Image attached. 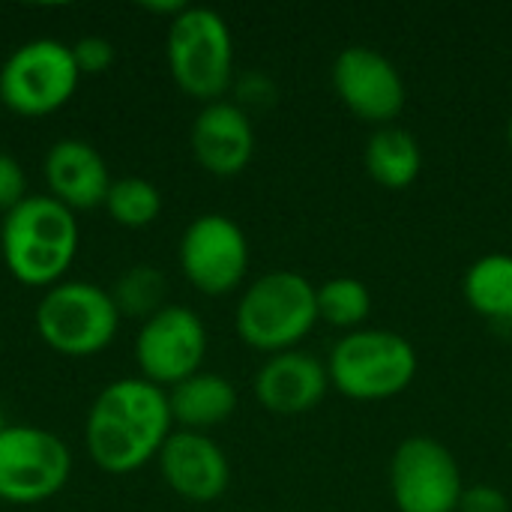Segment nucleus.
I'll return each mask as SVG.
<instances>
[{"label":"nucleus","mask_w":512,"mask_h":512,"mask_svg":"<svg viewBox=\"0 0 512 512\" xmlns=\"http://www.w3.org/2000/svg\"><path fill=\"white\" fill-rule=\"evenodd\" d=\"M171 432L168 390L144 378H120L93 399L84 423V447L96 468L120 477L153 462Z\"/></svg>","instance_id":"obj_1"},{"label":"nucleus","mask_w":512,"mask_h":512,"mask_svg":"<svg viewBox=\"0 0 512 512\" xmlns=\"http://www.w3.org/2000/svg\"><path fill=\"white\" fill-rule=\"evenodd\" d=\"M81 231L69 207L51 195H27L3 216L0 255L9 276L27 288H54L78 255Z\"/></svg>","instance_id":"obj_2"},{"label":"nucleus","mask_w":512,"mask_h":512,"mask_svg":"<svg viewBox=\"0 0 512 512\" xmlns=\"http://www.w3.org/2000/svg\"><path fill=\"white\" fill-rule=\"evenodd\" d=\"M318 321V285L297 270H270L252 279L234 312L240 342L267 357L300 348Z\"/></svg>","instance_id":"obj_3"},{"label":"nucleus","mask_w":512,"mask_h":512,"mask_svg":"<svg viewBox=\"0 0 512 512\" xmlns=\"http://www.w3.org/2000/svg\"><path fill=\"white\" fill-rule=\"evenodd\" d=\"M420 372L417 348L408 336L384 327L345 333L327 357L330 387L354 402H384L405 393Z\"/></svg>","instance_id":"obj_4"},{"label":"nucleus","mask_w":512,"mask_h":512,"mask_svg":"<svg viewBox=\"0 0 512 512\" xmlns=\"http://www.w3.org/2000/svg\"><path fill=\"white\" fill-rule=\"evenodd\" d=\"M165 57L174 84L210 105L234 87V36L228 21L207 6H186L168 21Z\"/></svg>","instance_id":"obj_5"},{"label":"nucleus","mask_w":512,"mask_h":512,"mask_svg":"<svg viewBox=\"0 0 512 512\" xmlns=\"http://www.w3.org/2000/svg\"><path fill=\"white\" fill-rule=\"evenodd\" d=\"M39 339L63 357H93L105 351L117 330L120 312L108 288L81 279H63L36 303Z\"/></svg>","instance_id":"obj_6"},{"label":"nucleus","mask_w":512,"mask_h":512,"mask_svg":"<svg viewBox=\"0 0 512 512\" xmlns=\"http://www.w3.org/2000/svg\"><path fill=\"white\" fill-rule=\"evenodd\" d=\"M81 72L72 45L39 36L18 45L0 66V102L18 117H45L60 111L78 90Z\"/></svg>","instance_id":"obj_7"},{"label":"nucleus","mask_w":512,"mask_h":512,"mask_svg":"<svg viewBox=\"0 0 512 512\" xmlns=\"http://www.w3.org/2000/svg\"><path fill=\"white\" fill-rule=\"evenodd\" d=\"M72 474V453L48 429L6 426L0 432V501L30 507L54 498Z\"/></svg>","instance_id":"obj_8"},{"label":"nucleus","mask_w":512,"mask_h":512,"mask_svg":"<svg viewBox=\"0 0 512 512\" xmlns=\"http://www.w3.org/2000/svg\"><path fill=\"white\" fill-rule=\"evenodd\" d=\"M462 468L447 444L429 435L405 438L390 459V495L399 512H459Z\"/></svg>","instance_id":"obj_9"},{"label":"nucleus","mask_w":512,"mask_h":512,"mask_svg":"<svg viewBox=\"0 0 512 512\" xmlns=\"http://www.w3.org/2000/svg\"><path fill=\"white\" fill-rule=\"evenodd\" d=\"M249 258L246 231L225 213H204L192 219L177 246L186 282L204 297L234 294L249 273Z\"/></svg>","instance_id":"obj_10"},{"label":"nucleus","mask_w":512,"mask_h":512,"mask_svg":"<svg viewBox=\"0 0 512 512\" xmlns=\"http://www.w3.org/2000/svg\"><path fill=\"white\" fill-rule=\"evenodd\" d=\"M207 348L210 336L198 312L180 303H168L141 321L135 336V363L144 381L171 390L201 372Z\"/></svg>","instance_id":"obj_11"},{"label":"nucleus","mask_w":512,"mask_h":512,"mask_svg":"<svg viewBox=\"0 0 512 512\" xmlns=\"http://www.w3.org/2000/svg\"><path fill=\"white\" fill-rule=\"evenodd\" d=\"M330 81L339 102L375 129L393 126L408 99L399 66L384 51L369 45H348L339 51L330 69Z\"/></svg>","instance_id":"obj_12"},{"label":"nucleus","mask_w":512,"mask_h":512,"mask_svg":"<svg viewBox=\"0 0 512 512\" xmlns=\"http://www.w3.org/2000/svg\"><path fill=\"white\" fill-rule=\"evenodd\" d=\"M156 462L165 486L189 504H213L231 486L228 456L204 432H171Z\"/></svg>","instance_id":"obj_13"},{"label":"nucleus","mask_w":512,"mask_h":512,"mask_svg":"<svg viewBox=\"0 0 512 512\" xmlns=\"http://www.w3.org/2000/svg\"><path fill=\"white\" fill-rule=\"evenodd\" d=\"M252 390L264 411L279 417H300L315 411L333 387L327 363H321L312 351L294 348L267 357L255 372Z\"/></svg>","instance_id":"obj_14"},{"label":"nucleus","mask_w":512,"mask_h":512,"mask_svg":"<svg viewBox=\"0 0 512 512\" xmlns=\"http://www.w3.org/2000/svg\"><path fill=\"white\" fill-rule=\"evenodd\" d=\"M189 147L195 162L213 177H237L255 156V126L249 111L237 102L219 99L204 105L189 129Z\"/></svg>","instance_id":"obj_15"},{"label":"nucleus","mask_w":512,"mask_h":512,"mask_svg":"<svg viewBox=\"0 0 512 512\" xmlns=\"http://www.w3.org/2000/svg\"><path fill=\"white\" fill-rule=\"evenodd\" d=\"M42 174L48 183V195L72 213L102 207L114 183L102 153L84 138L54 141L42 159Z\"/></svg>","instance_id":"obj_16"},{"label":"nucleus","mask_w":512,"mask_h":512,"mask_svg":"<svg viewBox=\"0 0 512 512\" xmlns=\"http://www.w3.org/2000/svg\"><path fill=\"white\" fill-rule=\"evenodd\" d=\"M171 417L180 429L207 432L222 426L237 411V387L219 372H198L168 390Z\"/></svg>","instance_id":"obj_17"},{"label":"nucleus","mask_w":512,"mask_h":512,"mask_svg":"<svg viewBox=\"0 0 512 512\" xmlns=\"http://www.w3.org/2000/svg\"><path fill=\"white\" fill-rule=\"evenodd\" d=\"M363 165L369 177L384 189H408L420 171H423V150L414 132L402 126H378L366 147H363Z\"/></svg>","instance_id":"obj_18"},{"label":"nucleus","mask_w":512,"mask_h":512,"mask_svg":"<svg viewBox=\"0 0 512 512\" xmlns=\"http://www.w3.org/2000/svg\"><path fill=\"white\" fill-rule=\"evenodd\" d=\"M462 294L480 318L512 324V255H480L462 279Z\"/></svg>","instance_id":"obj_19"},{"label":"nucleus","mask_w":512,"mask_h":512,"mask_svg":"<svg viewBox=\"0 0 512 512\" xmlns=\"http://www.w3.org/2000/svg\"><path fill=\"white\" fill-rule=\"evenodd\" d=\"M372 312V291L357 276H333L318 285V318L339 330H360Z\"/></svg>","instance_id":"obj_20"},{"label":"nucleus","mask_w":512,"mask_h":512,"mask_svg":"<svg viewBox=\"0 0 512 512\" xmlns=\"http://www.w3.org/2000/svg\"><path fill=\"white\" fill-rule=\"evenodd\" d=\"M165 294H168V282L165 273L150 267V264H138L129 267L111 288V300L120 312V318H141L147 321L150 315H156L159 309H165Z\"/></svg>","instance_id":"obj_21"},{"label":"nucleus","mask_w":512,"mask_h":512,"mask_svg":"<svg viewBox=\"0 0 512 512\" xmlns=\"http://www.w3.org/2000/svg\"><path fill=\"white\" fill-rule=\"evenodd\" d=\"M102 207L123 228H147L162 213V192L144 177H120L111 183Z\"/></svg>","instance_id":"obj_22"},{"label":"nucleus","mask_w":512,"mask_h":512,"mask_svg":"<svg viewBox=\"0 0 512 512\" xmlns=\"http://www.w3.org/2000/svg\"><path fill=\"white\" fill-rule=\"evenodd\" d=\"M72 57L81 75H102L114 66L117 51L105 36H81L72 45Z\"/></svg>","instance_id":"obj_23"},{"label":"nucleus","mask_w":512,"mask_h":512,"mask_svg":"<svg viewBox=\"0 0 512 512\" xmlns=\"http://www.w3.org/2000/svg\"><path fill=\"white\" fill-rule=\"evenodd\" d=\"M234 90H237V105L246 108H270L276 102V84L270 75L264 72H246L240 78H234Z\"/></svg>","instance_id":"obj_24"},{"label":"nucleus","mask_w":512,"mask_h":512,"mask_svg":"<svg viewBox=\"0 0 512 512\" xmlns=\"http://www.w3.org/2000/svg\"><path fill=\"white\" fill-rule=\"evenodd\" d=\"M27 198V177L15 156L0 150V213L6 216L12 207H18Z\"/></svg>","instance_id":"obj_25"},{"label":"nucleus","mask_w":512,"mask_h":512,"mask_svg":"<svg viewBox=\"0 0 512 512\" xmlns=\"http://www.w3.org/2000/svg\"><path fill=\"white\" fill-rule=\"evenodd\" d=\"M459 512H510V498L501 489L486 486V483L465 486Z\"/></svg>","instance_id":"obj_26"},{"label":"nucleus","mask_w":512,"mask_h":512,"mask_svg":"<svg viewBox=\"0 0 512 512\" xmlns=\"http://www.w3.org/2000/svg\"><path fill=\"white\" fill-rule=\"evenodd\" d=\"M507 141H510V147H512V114H510V123H507Z\"/></svg>","instance_id":"obj_27"},{"label":"nucleus","mask_w":512,"mask_h":512,"mask_svg":"<svg viewBox=\"0 0 512 512\" xmlns=\"http://www.w3.org/2000/svg\"><path fill=\"white\" fill-rule=\"evenodd\" d=\"M6 426H9V423H6V420H3V414H0V432H3Z\"/></svg>","instance_id":"obj_28"}]
</instances>
